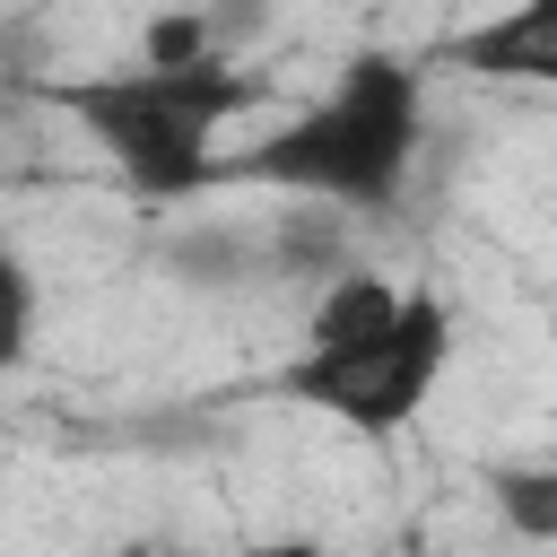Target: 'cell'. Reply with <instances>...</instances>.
<instances>
[{
  "label": "cell",
  "instance_id": "obj_2",
  "mask_svg": "<svg viewBox=\"0 0 557 557\" xmlns=\"http://www.w3.org/2000/svg\"><path fill=\"white\" fill-rule=\"evenodd\" d=\"M87 148L122 174V191L139 200H200L218 191V131L235 113H252V78L235 61H191V70H96V78H52L44 87Z\"/></svg>",
  "mask_w": 557,
  "mask_h": 557
},
{
  "label": "cell",
  "instance_id": "obj_4",
  "mask_svg": "<svg viewBox=\"0 0 557 557\" xmlns=\"http://www.w3.org/2000/svg\"><path fill=\"white\" fill-rule=\"evenodd\" d=\"M453 52H461V70H487V78H557V0L470 26Z\"/></svg>",
  "mask_w": 557,
  "mask_h": 557
},
{
  "label": "cell",
  "instance_id": "obj_1",
  "mask_svg": "<svg viewBox=\"0 0 557 557\" xmlns=\"http://www.w3.org/2000/svg\"><path fill=\"white\" fill-rule=\"evenodd\" d=\"M418 131H426L418 61H400V52H348L339 78H331V96L305 104V113H287L244 157H218V183H270V191L322 200L339 218L348 209H392L400 183H409Z\"/></svg>",
  "mask_w": 557,
  "mask_h": 557
},
{
  "label": "cell",
  "instance_id": "obj_7",
  "mask_svg": "<svg viewBox=\"0 0 557 557\" xmlns=\"http://www.w3.org/2000/svg\"><path fill=\"white\" fill-rule=\"evenodd\" d=\"M191 61H218L209 9H165V17L139 26V70H191Z\"/></svg>",
  "mask_w": 557,
  "mask_h": 557
},
{
  "label": "cell",
  "instance_id": "obj_12",
  "mask_svg": "<svg viewBox=\"0 0 557 557\" xmlns=\"http://www.w3.org/2000/svg\"><path fill=\"white\" fill-rule=\"evenodd\" d=\"M9 104H17V70L0 61V113H9Z\"/></svg>",
  "mask_w": 557,
  "mask_h": 557
},
{
  "label": "cell",
  "instance_id": "obj_9",
  "mask_svg": "<svg viewBox=\"0 0 557 557\" xmlns=\"http://www.w3.org/2000/svg\"><path fill=\"white\" fill-rule=\"evenodd\" d=\"M35 348V270L0 244V374H17Z\"/></svg>",
  "mask_w": 557,
  "mask_h": 557
},
{
  "label": "cell",
  "instance_id": "obj_5",
  "mask_svg": "<svg viewBox=\"0 0 557 557\" xmlns=\"http://www.w3.org/2000/svg\"><path fill=\"white\" fill-rule=\"evenodd\" d=\"M392 313H400V287H392L383 270H339V278H322V296H313L305 348H366V339L392 331Z\"/></svg>",
  "mask_w": 557,
  "mask_h": 557
},
{
  "label": "cell",
  "instance_id": "obj_8",
  "mask_svg": "<svg viewBox=\"0 0 557 557\" xmlns=\"http://www.w3.org/2000/svg\"><path fill=\"white\" fill-rule=\"evenodd\" d=\"M174 270H191L200 287H235V278L261 270V244L235 235V226H209V235H183V244H174Z\"/></svg>",
  "mask_w": 557,
  "mask_h": 557
},
{
  "label": "cell",
  "instance_id": "obj_10",
  "mask_svg": "<svg viewBox=\"0 0 557 557\" xmlns=\"http://www.w3.org/2000/svg\"><path fill=\"white\" fill-rule=\"evenodd\" d=\"M96 557H191V548L165 540V531H139V540H113V548H96Z\"/></svg>",
  "mask_w": 557,
  "mask_h": 557
},
{
  "label": "cell",
  "instance_id": "obj_11",
  "mask_svg": "<svg viewBox=\"0 0 557 557\" xmlns=\"http://www.w3.org/2000/svg\"><path fill=\"white\" fill-rule=\"evenodd\" d=\"M235 557H331V548H313V540H252V548H235Z\"/></svg>",
  "mask_w": 557,
  "mask_h": 557
},
{
  "label": "cell",
  "instance_id": "obj_3",
  "mask_svg": "<svg viewBox=\"0 0 557 557\" xmlns=\"http://www.w3.org/2000/svg\"><path fill=\"white\" fill-rule=\"evenodd\" d=\"M444 366H453V313H444V296L400 287V313H392L383 339H366V348H305V357L278 366V392L305 400V409H322V418H339L348 435H400L435 400Z\"/></svg>",
  "mask_w": 557,
  "mask_h": 557
},
{
  "label": "cell",
  "instance_id": "obj_6",
  "mask_svg": "<svg viewBox=\"0 0 557 557\" xmlns=\"http://www.w3.org/2000/svg\"><path fill=\"white\" fill-rule=\"evenodd\" d=\"M487 505L513 522V540H531V548L557 540V470L548 461H496L487 470Z\"/></svg>",
  "mask_w": 557,
  "mask_h": 557
}]
</instances>
